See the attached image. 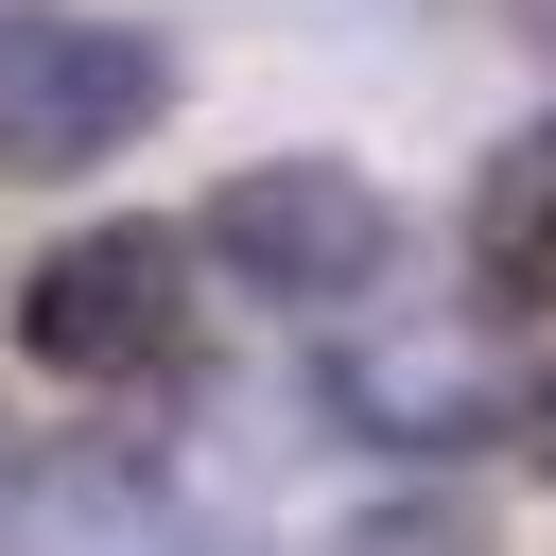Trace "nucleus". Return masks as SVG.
Here are the masks:
<instances>
[{
  "label": "nucleus",
  "mask_w": 556,
  "mask_h": 556,
  "mask_svg": "<svg viewBox=\"0 0 556 556\" xmlns=\"http://www.w3.org/2000/svg\"><path fill=\"white\" fill-rule=\"evenodd\" d=\"M521 35H539V52H556V0H539V17H521Z\"/></svg>",
  "instance_id": "6e6552de"
},
{
  "label": "nucleus",
  "mask_w": 556,
  "mask_h": 556,
  "mask_svg": "<svg viewBox=\"0 0 556 556\" xmlns=\"http://www.w3.org/2000/svg\"><path fill=\"white\" fill-rule=\"evenodd\" d=\"M469 261H486V295H556V122H521L469 174Z\"/></svg>",
  "instance_id": "39448f33"
},
{
  "label": "nucleus",
  "mask_w": 556,
  "mask_h": 556,
  "mask_svg": "<svg viewBox=\"0 0 556 556\" xmlns=\"http://www.w3.org/2000/svg\"><path fill=\"white\" fill-rule=\"evenodd\" d=\"M521 452H539V469H556V382H539V400H521Z\"/></svg>",
  "instance_id": "0eeeda50"
},
{
  "label": "nucleus",
  "mask_w": 556,
  "mask_h": 556,
  "mask_svg": "<svg viewBox=\"0 0 556 556\" xmlns=\"http://www.w3.org/2000/svg\"><path fill=\"white\" fill-rule=\"evenodd\" d=\"M521 400H539V382H504V348H486L469 313H365V330L330 348V417H348L365 452H400V469L521 434Z\"/></svg>",
  "instance_id": "20e7f679"
},
{
  "label": "nucleus",
  "mask_w": 556,
  "mask_h": 556,
  "mask_svg": "<svg viewBox=\"0 0 556 556\" xmlns=\"http://www.w3.org/2000/svg\"><path fill=\"white\" fill-rule=\"evenodd\" d=\"M191 226H156V208H122V226H70L35 278H17V348L52 365V382H156V365H191Z\"/></svg>",
  "instance_id": "7ed1b4c3"
},
{
  "label": "nucleus",
  "mask_w": 556,
  "mask_h": 556,
  "mask_svg": "<svg viewBox=\"0 0 556 556\" xmlns=\"http://www.w3.org/2000/svg\"><path fill=\"white\" fill-rule=\"evenodd\" d=\"M174 104V35L104 0H0V174H104Z\"/></svg>",
  "instance_id": "f03ea898"
},
{
  "label": "nucleus",
  "mask_w": 556,
  "mask_h": 556,
  "mask_svg": "<svg viewBox=\"0 0 556 556\" xmlns=\"http://www.w3.org/2000/svg\"><path fill=\"white\" fill-rule=\"evenodd\" d=\"M191 243H208L226 295H261V313H365V295L400 278V191H382L365 156H243Z\"/></svg>",
  "instance_id": "f257e3e1"
},
{
  "label": "nucleus",
  "mask_w": 556,
  "mask_h": 556,
  "mask_svg": "<svg viewBox=\"0 0 556 556\" xmlns=\"http://www.w3.org/2000/svg\"><path fill=\"white\" fill-rule=\"evenodd\" d=\"M330 556H486V539H469L452 504H382V521H348Z\"/></svg>",
  "instance_id": "423d86ee"
}]
</instances>
